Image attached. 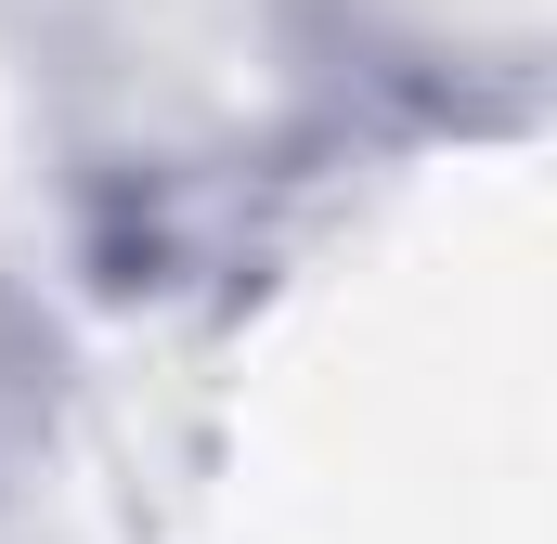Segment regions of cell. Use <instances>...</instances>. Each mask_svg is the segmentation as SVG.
<instances>
[{"mask_svg":"<svg viewBox=\"0 0 557 544\" xmlns=\"http://www.w3.org/2000/svg\"><path fill=\"white\" fill-rule=\"evenodd\" d=\"M26 441H39V337H26V311H13V285H0V493H13Z\"/></svg>","mask_w":557,"mask_h":544,"instance_id":"6da1fadb","label":"cell"}]
</instances>
